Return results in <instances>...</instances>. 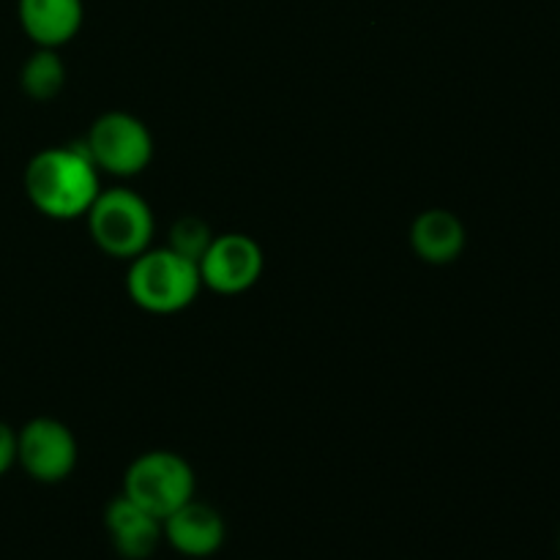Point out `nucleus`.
<instances>
[{
  "mask_svg": "<svg viewBox=\"0 0 560 560\" xmlns=\"http://www.w3.org/2000/svg\"><path fill=\"white\" fill-rule=\"evenodd\" d=\"M558 545H560V536H558Z\"/></svg>",
  "mask_w": 560,
  "mask_h": 560,
  "instance_id": "15",
  "label": "nucleus"
},
{
  "mask_svg": "<svg viewBox=\"0 0 560 560\" xmlns=\"http://www.w3.org/2000/svg\"><path fill=\"white\" fill-rule=\"evenodd\" d=\"M162 534L178 556L211 558L222 550L228 528L217 509L191 498L189 503L162 520Z\"/></svg>",
  "mask_w": 560,
  "mask_h": 560,
  "instance_id": "8",
  "label": "nucleus"
},
{
  "mask_svg": "<svg viewBox=\"0 0 560 560\" xmlns=\"http://www.w3.org/2000/svg\"><path fill=\"white\" fill-rule=\"evenodd\" d=\"M104 528L115 552L124 560H148L164 541L162 520L137 506L124 492L104 509Z\"/></svg>",
  "mask_w": 560,
  "mask_h": 560,
  "instance_id": "9",
  "label": "nucleus"
},
{
  "mask_svg": "<svg viewBox=\"0 0 560 560\" xmlns=\"http://www.w3.org/2000/svg\"><path fill=\"white\" fill-rule=\"evenodd\" d=\"M80 459L77 438L63 421L38 416L16 432V465L42 485H60L69 479Z\"/></svg>",
  "mask_w": 560,
  "mask_h": 560,
  "instance_id": "6",
  "label": "nucleus"
},
{
  "mask_svg": "<svg viewBox=\"0 0 560 560\" xmlns=\"http://www.w3.org/2000/svg\"><path fill=\"white\" fill-rule=\"evenodd\" d=\"M16 16L36 47L60 49L80 33L85 5L82 0H16Z\"/></svg>",
  "mask_w": 560,
  "mask_h": 560,
  "instance_id": "10",
  "label": "nucleus"
},
{
  "mask_svg": "<svg viewBox=\"0 0 560 560\" xmlns=\"http://www.w3.org/2000/svg\"><path fill=\"white\" fill-rule=\"evenodd\" d=\"M82 145L91 153L98 173L118 175V178L140 175L153 159L151 129L137 115L124 109L98 115Z\"/></svg>",
  "mask_w": 560,
  "mask_h": 560,
  "instance_id": "5",
  "label": "nucleus"
},
{
  "mask_svg": "<svg viewBox=\"0 0 560 560\" xmlns=\"http://www.w3.org/2000/svg\"><path fill=\"white\" fill-rule=\"evenodd\" d=\"M195 490V468L180 454L164 448L140 454L124 476V495L159 520L170 517L175 509L189 503Z\"/></svg>",
  "mask_w": 560,
  "mask_h": 560,
  "instance_id": "4",
  "label": "nucleus"
},
{
  "mask_svg": "<svg viewBox=\"0 0 560 560\" xmlns=\"http://www.w3.org/2000/svg\"><path fill=\"white\" fill-rule=\"evenodd\" d=\"M465 224L457 213L446 208L421 211L410 224V249L430 266H448L465 252Z\"/></svg>",
  "mask_w": 560,
  "mask_h": 560,
  "instance_id": "11",
  "label": "nucleus"
},
{
  "mask_svg": "<svg viewBox=\"0 0 560 560\" xmlns=\"http://www.w3.org/2000/svg\"><path fill=\"white\" fill-rule=\"evenodd\" d=\"M85 219L93 244L115 260H135L137 255L151 249L156 235L153 208L126 186L98 191Z\"/></svg>",
  "mask_w": 560,
  "mask_h": 560,
  "instance_id": "3",
  "label": "nucleus"
},
{
  "mask_svg": "<svg viewBox=\"0 0 560 560\" xmlns=\"http://www.w3.org/2000/svg\"><path fill=\"white\" fill-rule=\"evenodd\" d=\"M197 268H200L202 288L219 295H241L260 282L266 255H262V246L249 235L224 233L213 235Z\"/></svg>",
  "mask_w": 560,
  "mask_h": 560,
  "instance_id": "7",
  "label": "nucleus"
},
{
  "mask_svg": "<svg viewBox=\"0 0 560 560\" xmlns=\"http://www.w3.org/2000/svg\"><path fill=\"white\" fill-rule=\"evenodd\" d=\"M211 228H208L200 217H195V213H186V217L175 219L173 228H170L167 246L173 252H178L180 257H186V260L200 262L202 255L208 252V246H211Z\"/></svg>",
  "mask_w": 560,
  "mask_h": 560,
  "instance_id": "13",
  "label": "nucleus"
},
{
  "mask_svg": "<svg viewBox=\"0 0 560 560\" xmlns=\"http://www.w3.org/2000/svg\"><path fill=\"white\" fill-rule=\"evenodd\" d=\"M66 85V63L60 60L58 49L36 47L27 55L20 69V88L33 102H49L58 96Z\"/></svg>",
  "mask_w": 560,
  "mask_h": 560,
  "instance_id": "12",
  "label": "nucleus"
},
{
  "mask_svg": "<svg viewBox=\"0 0 560 560\" xmlns=\"http://www.w3.org/2000/svg\"><path fill=\"white\" fill-rule=\"evenodd\" d=\"M16 465V430L0 421V476L9 474Z\"/></svg>",
  "mask_w": 560,
  "mask_h": 560,
  "instance_id": "14",
  "label": "nucleus"
},
{
  "mask_svg": "<svg viewBox=\"0 0 560 560\" xmlns=\"http://www.w3.org/2000/svg\"><path fill=\"white\" fill-rule=\"evenodd\" d=\"M202 290L200 268L170 246L145 249L129 260L126 293L151 315H175L195 304Z\"/></svg>",
  "mask_w": 560,
  "mask_h": 560,
  "instance_id": "2",
  "label": "nucleus"
},
{
  "mask_svg": "<svg viewBox=\"0 0 560 560\" xmlns=\"http://www.w3.org/2000/svg\"><path fill=\"white\" fill-rule=\"evenodd\" d=\"M98 191V167L82 142L44 148L25 167L27 200L55 222H74L85 217Z\"/></svg>",
  "mask_w": 560,
  "mask_h": 560,
  "instance_id": "1",
  "label": "nucleus"
}]
</instances>
